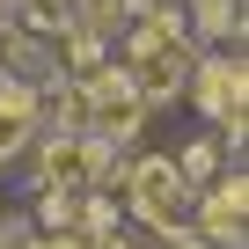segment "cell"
<instances>
[{"instance_id": "6da1fadb", "label": "cell", "mask_w": 249, "mask_h": 249, "mask_svg": "<svg viewBox=\"0 0 249 249\" xmlns=\"http://www.w3.org/2000/svg\"><path fill=\"white\" fill-rule=\"evenodd\" d=\"M183 205H191V191H183V176H176V154H147V161H132V213L154 227V234H183Z\"/></svg>"}, {"instance_id": "7a4b0ae2", "label": "cell", "mask_w": 249, "mask_h": 249, "mask_svg": "<svg viewBox=\"0 0 249 249\" xmlns=\"http://www.w3.org/2000/svg\"><path fill=\"white\" fill-rule=\"evenodd\" d=\"M183 88L198 95V110H205L213 124H234V117H242V88H249L242 52H213L205 66H191V81H183Z\"/></svg>"}, {"instance_id": "3957f363", "label": "cell", "mask_w": 249, "mask_h": 249, "mask_svg": "<svg viewBox=\"0 0 249 249\" xmlns=\"http://www.w3.org/2000/svg\"><path fill=\"white\" fill-rule=\"evenodd\" d=\"M37 117H44V95H37V81H8V73H0V161H15V154L30 147Z\"/></svg>"}, {"instance_id": "277c9868", "label": "cell", "mask_w": 249, "mask_h": 249, "mask_svg": "<svg viewBox=\"0 0 249 249\" xmlns=\"http://www.w3.org/2000/svg\"><path fill=\"white\" fill-rule=\"evenodd\" d=\"M242 205H249V183H242V169H227V176H213V198H205V234L220 242V249H242Z\"/></svg>"}, {"instance_id": "5b68a950", "label": "cell", "mask_w": 249, "mask_h": 249, "mask_svg": "<svg viewBox=\"0 0 249 249\" xmlns=\"http://www.w3.org/2000/svg\"><path fill=\"white\" fill-rule=\"evenodd\" d=\"M176 176H183V191H191V183H213V176H227V154H220V140H191V147H183V161H176Z\"/></svg>"}, {"instance_id": "8992f818", "label": "cell", "mask_w": 249, "mask_h": 249, "mask_svg": "<svg viewBox=\"0 0 249 249\" xmlns=\"http://www.w3.org/2000/svg\"><path fill=\"white\" fill-rule=\"evenodd\" d=\"M198 22H205V37H227V22H234V0H205V8H198Z\"/></svg>"}]
</instances>
